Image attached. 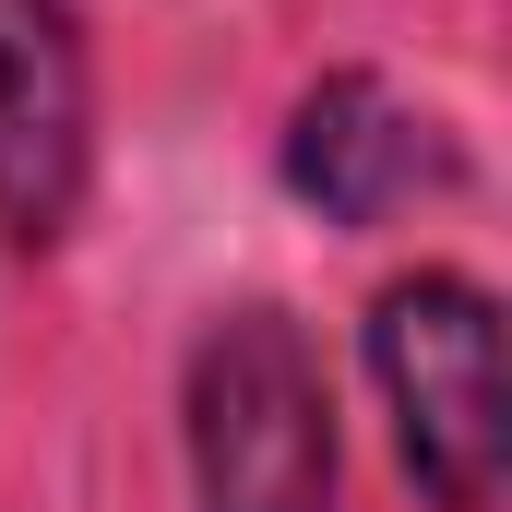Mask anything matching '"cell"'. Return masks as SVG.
Instances as JSON below:
<instances>
[{"instance_id": "cell-1", "label": "cell", "mask_w": 512, "mask_h": 512, "mask_svg": "<svg viewBox=\"0 0 512 512\" xmlns=\"http://www.w3.org/2000/svg\"><path fill=\"white\" fill-rule=\"evenodd\" d=\"M203 512H334V393L286 310H227L191 346Z\"/></svg>"}, {"instance_id": "cell-3", "label": "cell", "mask_w": 512, "mask_h": 512, "mask_svg": "<svg viewBox=\"0 0 512 512\" xmlns=\"http://www.w3.org/2000/svg\"><path fill=\"white\" fill-rule=\"evenodd\" d=\"M84 203V48L60 0H0V227L48 251Z\"/></svg>"}, {"instance_id": "cell-4", "label": "cell", "mask_w": 512, "mask_h": 512, "mask_svg": "<svg viewBox=\"0 0 512 512\" xmlns=\"http://www.w3.org/2000/svg\"><path fill=\"white\" fill-rule=\"evenodd\" d=\"M286 179L334 227H382L393 203L453 191V131L429 120V108H405L393 84H370V72H334L298 108V131H286Z\"/></svg>"}, {"instance_id": "cell-2", "label": "cell", "mask_w": 512, "mask_h": 512, "mask_svg": "<svg viewBox=\"0 0 512 512\" xmlns=\"http://www.w3.org/2000/svg\"><path fill=\"white\" fill-rule=\"evenodd\" d=\"M370 370L393 393V441L441 512H489L512 453V393H501V310L453 274L393 286L370 322Z\"/></svg>"}]
</instances>
